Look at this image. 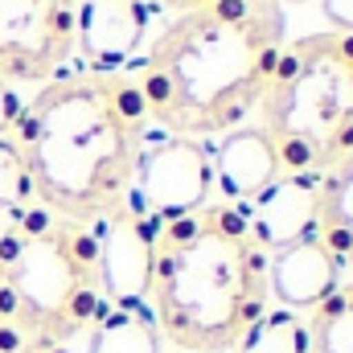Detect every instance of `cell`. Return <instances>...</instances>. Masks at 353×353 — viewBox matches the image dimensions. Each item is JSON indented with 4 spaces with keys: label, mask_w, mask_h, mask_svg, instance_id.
<instances>
[{
    "label": "cell",
    "mask_w": 353,
    "mask_h": 353,
    "mask_svg": "<svg viewBox=\"0 0 353 353\" xmlns=\"http://www.w3.org/2000/svg\"><path fill=\"white\" fill-rule=\"evenodd\" d=\"M283 41V4L205 0L173 12L128 74L157 132L205 140L247 123Z\"/></svg>",
    "instance_id": "1"
},
{
    "label": "cell",
    "mask_w": 353,
    "mask_h": 353,
    "mask_svg": "<svg viewBox=\"0 0 353 353\" xmlns=\"http://www.w3.org/2000/svg\"><path fill=\"white\" fill-rule=\"evenodd\" d=\"M148 132L144 99L128 70H70L25 99L8 136L29 165L37 205L94 226L128 201Z\"/></svg>",
    "instance_id": "2"
},
{
    "label": "cell",
    "mask_w": 353,
    "mask_h": 353,
    "mask_svg": "<svg viewBox=\"0 0 353 353\" xmlns=\"http://www.w3.org/2000/svg\"><path fill=\"white\" fill-rule=\"evenodd\" d=\"M267 308V251L243 205L214 197L157 230L152 321L161 341L189 353H234Z\"/></svg>",
    "instance_id": "3"
},
{
    "label": "cell",
    "mask_w": 353,
    "mask_h": 353,
    "mask_svg": "<svg viewBox=\"0 0 353 353\" xmlns=\"http://www.w3.org/2000/svg\"><path fill=\"white\" fill-rule=\"evenodd\" d=\"M0 312L25 333L74 345L107 312L87 222L33 205L0 222Z\"/></svg>",
    "instance_id": "4"
},
{
    "label": "cell",
    "mask_w": 353,
    "mask_h": 353,
    "mask_svg": "<svg viewBox=\"0 0 353 353\" xmlns=\"http://www.w3.org/2000/svg\"><path fill=\"white\" fill-rule=\"evenodd\" d=\"M255 115L283 173H329L353 152V33L283 41Z\"/></svg>",
    "instance_id": "5"
},
{
    "label": "cell",
    "mask_w": 353,
    "mask_h": 353,
    "mask_svg": "<svg viewBox=\"0 0 353 353\" xmlns=\"http://www.w3.org/2000/svg\"><path fill=\"white\" fill-rule=\"evenodd\" d=\"M128 201L152 222H176L205 201H214V169H210V144L189 136H148L140 157Z\"/></svg>",
    "instance_id": "6"
},
{
    "label": "cell",
    "mask_w": 353,
    "mask_h": 353,
    "mask_svg": "<svg viewBox=\"0 0 353 353\" xmlns=\"http://www.w3.org/2000/svg\"><path fill=\"white\" fill-rule=\"evenodd\" d=\"M79 0H0V83H50L74 62Z\"/></svg>",
    "instance_id": "7"
},
{
    "label": "cell",
    "mask_w": 353,
    "mask_h": 353,
    "mask_svg": "<svg viewBox=\"0 0 353 353\" xmlns=\"http://www.w3.org/2000/svg\"><path fill=\"white\" fill-rule=\"evenodd\" d=\"M90 230H94L99 283L107 308L152 312V247L161 226H152L132 201H123Z\"/></svg>",
    "instance_id": "8"
},
{
    "label": "cell",
    "mask_w": 353,
    "mask_h": 353,
    "mask_svg": "<svg viewBox=\"0 0 353 353\" xmlns=\"http://www.w3.org/2000/svg\"><path fill=\"white\" fill-rule=\"evenodd\" d=\"M157 12L161 8L148 0H79L74 12V58L83 62L79 70L94 74L128 70L144 54Z\"/></svg>",
    "instance_id": "9"
},
{
    "label": "cell",
    "mask_w": 353,
    "mask_h": 353,
    "mask_svg": "<svg viewBox=\"0 0 353 353\" xmlns=\"http://www.w3.org/2000/svg\"><path fill=\"white\" fill-rule=\"evenodd\" d=\"M321 181H325V173H279L259 197H251L243 205L247 222H251V230H255V239L267 255L316 234Z\"/></svg>",
    "instance_id": "10"
},
{
    "label": "cell",
    "mask_w": 353,
    "mask_h": 353,
    "mask_svg": "<svg viewBox=\"0 0 353 353\" xmlns=\"http://www.w3.org/2000/svg\"><path fill=\"white\" fill-rule=\"evenodd\" d=\"M337 255L325 247L321 234H308L292 247H279L267 255V288H271V304L292 308V312H312L337 283H341Z\"/></svg>",
    "instance_id": "11"
},
{
    "label": "cell",
    "mask_w": 353,
    "mask_h": 353,
    "mask_svg": "<svg viewBox=\"0 0 353 353\" xmlns=\"http://www.w3.org/2000/svg\"><path fill=\"white\" fill-rule=\"evenodd\" d=\"M210 169H214L218 201H234V205H247L283 173L275 144L267 140L259 123H239V128L222 132L218 144L210 148Z\"/></svg>",
    "instance_id": "12"
},
{
    "label": "cell",
    "mask_w": 353,
    "mask_h": 353,
    "mask_svg": "<svg viewBox=\"0 0 353 353\" xmlns=\"http://www.w3.org/2000/svg\"><path fill=\"white\" fill-rule=\"evenodd\" d=\"M316 234L337 255L341 267H353V152H345L321 181V218Z\"/></svg>",
    "instance_id": "13"
},
{
    "label": "cell",
    "mask_w": 353,
    "mask_h": 353,
    "mask_svg": "<svg viewBox=\"0 0 353 353\" xmlns=\"http://www.w3.org/2000/svg\"><path fill=\"white\" fill-rule=\"evenodd\" d=\"M87 337V353H161V329L152 312L107 308Z\"/></svg>",
    "instance_id": "14"
},
{
    "label": "cell",
    "mask_w": 353,
    "mask_h": 353,
    "mask_svg": "<svg viewBox=\"0 0 353 353\" xmlns=\"http://www.w3.org/2000/svg\"><path fill=\"white\" fill-rule=\"evenodd\" d=\"M308 353H353V279H341L308 312Z\"/></svg>",
    "instance_id": "15"
},
{
    "label": "cell",
    "mask_w": 353,
    "mask_h": 353,
    "mask_svg": "<svg viewBox=\"0 0 353 353\" xmlns=\"http://www.w3.org/2000/svg\"><path fill=\"white\" fill-rule=\"evenodd\" d=\"M234 353H308V316L271 304L263 316L243 333Z\"/></svg>",
    "instance_id": "16"
},
{
    "label": "cell",
    "mask_w": 353,
    "mask_h": 353,
    "mask_svg": "<svg viewBox=\"0 0 353 353\" xmlns=\"http://www.w3.org/2000/svg\"><path fill=\"white\" fill-rule=\"evenodd\" d=\"M33 205H37V193H33L29 165H25L21 148L12 144V136H0V214L17 218Z\"/></svg>",
    "instance_id": "17"
},
{
    "label": "cell",
    "mask_w": 353,
    "mask_h": 353,
    "mask_svg": "<svg viewBox=\"0 0 353 353\" xmlns=\"http://www.w3.org/2000/svg\"><path fill=\"white\" fill-rule=\"evenodd\" d=\"M0 353H74V345H58V341H41L33 333H25L21 325H12L0 312Z\"/></svg>",
    "instance_id": "18"
},
{
    "label": "cell",
    "mask_w": 353,
    "mask_h": 353,
    "mask_svg": "<svg viewBox=\"0 0 353 353\" xmlns=\"http://www.w3.org/2000/svg\"><path fill=\"white\" fill-rule=\"evenodd\" d=\"M21 107H25V99L17 94V87L0 83V136H8V132L17 128V119H21Z\"/></svg>",
    "instance_id": "19"
},
{
    "label": "cell",
    "mask_w": 353,
    "mask_h": 353,
    "mask_svg": "<svg viewBox=\"0 0 353 353\" xmlns=\"http://www.w3.org/2000/svg\"><path fill=\"white\" fill-rule=\"evenodd\" d=\"M321 8L337 33H353V0H321Z\"/></svg>",
    "instance_id": "20"
},
{
    "label": "cell",
    "mask_w": 353,
    "mask_h": 353,
    "mask_svg": "<svg viewBox=\"0 0 353 353\" xmlns=\"http://www.w3.org/2000/svg\"><path fill=\"white\" fill-rule=\"evenodd\" d=\"M148 4L169 8V12H185V8H197V4H205V0H148Z\"/></svg>",
    "instance_id": "21"
},
{
    "label": "cell",
    "mask_w": 353,
    "mask_h": 353,
    "mask_svg": "<svg viewBox=\"0 0 353 353\" xmlns=\"http://www.w3.org/2000/svg\"><path fill=\"white\" fill-rule=\"evenodd\" d=\"M275 4H308V0H275Z\"/></svg>",
    "instance_id": "22"
},
{
    "label": "cell",
    "mask_w": 353,
    "mask_h": 353,
    "mask_svg": "<svg viewBox=\"0 0 353 353\" xmlns=\"http://www.w3.org/2000/svg\"><path fill=\"white\" fill-rule=\"evenodd\" d=\"M173 353H189V350H173Z\"/></svg>",
    "instance_id": "23"
}]
</instances>
